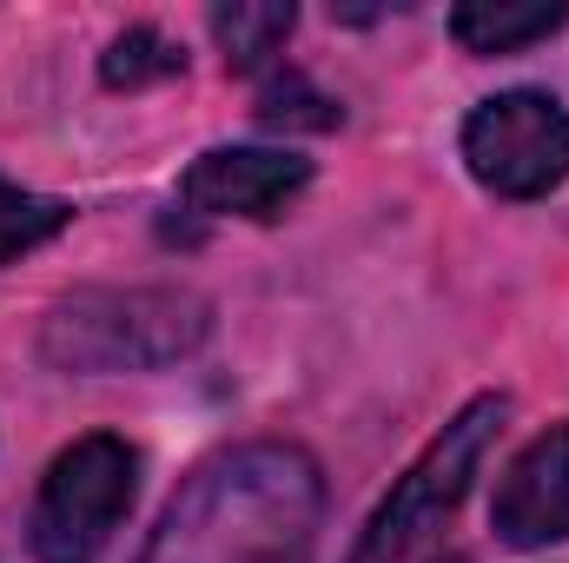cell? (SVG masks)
I'll list each match as a JSON object with an SVG mask.
<instances>
[{
	"mask_svg": "<svg viewBox=\"0 0 569 563\" xmlns=\"http://www.w3.org/2000/svg\"><path fill=\"white\" fill-rule=\"evenodd\" d=\"M318 517L325 477L311 451L259 437L219 451L172 491L140 563H311Z\"/></svg>",
	"mask_w": 569,
	"mask_h": 563,
	"instance_id": "1",
	"label": "cell"
},
{
	"mask_svg": "<svg viewBox=\"0 0 569 563\" xmlns=\"http://www.w3.org/2000/svg\"><path fill=\"white\" fill-rule=\"evenodd\" d=\"M212 305L179 285H127V292H73L53 305L40 352L60 372H159L206 345Z\"/></svg>",
	"mask_w": 569,
	"mask_h": 563,
	"instance_id": "2",
	"label": "cell"
},
{
	"mask_svg": "<svg viewBox=\"0 0 569 563\" xmlns=\"http://www.w3.org/2000/svg\"><path fill=\"white\" fill-rule=\"evenodd\" d=\"M503 412L510 405L497 392H483V398H470L457 418L443 424L425 444V457L398 477V491L378 504V517L365 524L351 563H430V544L450 524V511L463 504V491H470V477L483 464V444L497 437Z\"/></svg>",
	"mask_w": 569,
	"mask_h": 563,
	"instance_id": "3",
	"label": "cell"
},
{
	"mask_svg": "<svg viewBox=\"0 0 569 563\" xmlns=\"http://www.w3.org/2000/svg\"><path fill=\"white\" fill-rule=\"evenodd\" d=\"M133 477H140V457H133L127 437L93 431V437L67 444L47 464V484H40L33 517H27L33 557L40 563H93L113 544V531H120V517L133 504Z\"/></svg>",
	"mask_w": 569,
	"mask_h": 563,
	"instance_id": "4",
	"label": "cell"
},
{
	"mask_svg": "<svg viewBox=\"0 0 569 563\" xmlns=\"http://www.w3.org/2000/svg\"><path fill=\"white\" fill-rule=\"evenodd\" d=\"M463 166L497 199H543L569 179V113L550 93H497L463 120Z\"/></svg>",
	"mask_w": 569,
	"mask_h": 563,
	"instance_id": "5",
	"label": "cell"
},
{
	"mask_svg": "<svg viewBox=\"0 0 569 563\" xmlns=\"http://www.w3.org/2000/svg\"><path fill=\"white\" fill-rule=\"evenodd\" d=\"M311 186V159L272 146H219L186 166V206L206 219H279L284 199Z\"/></svg>",
	"mask_w": 569,
	"mask_h": 563,
	"instance_id": "6",
	"label": "cell"
},
{
	"mask_svg": "<svg viewBox=\"0 0 569 563\" xmlns=\"http://www.w3.org/2000/svg\"><path fill=\"white\" fill-rule=\"evenodd\" d=\"M490 524L517 551H537V544L569 537V424H550L543 437H530L517 451V464L497 484Z\"/></svg>",
	"mask_w": 569,
	"mask_h": 563,
	"instance_id": "7",
	"label": "cell"
},
{
	"mask_svg": "<svg viewBox=\"0 0 569 563\" xmlns=\"http://www.w3.org/2000/svg\"><path fill=\"white\" fill-rule=\"evenodd\" d=\"M563 20L569 7H557V0H463L450 13V33L470 53H517V47L550 40Z\"/></svg>",
	"mask_w": 569,
	"mask_h": 563,
	"instance_id": "8",
	"label": "cell"
},
{
	"mask_svg": "<svg viewBox=\"0 0 569 563\" xmlns=\"http://www.w3.org/2000/svg\"><path fill=\"white\" fill-rule=\"evenodd\" d=\"M291 27H298L291 0H232V7H212V33L226 47V67H239V73L272 67V53L291 40Z\"/></svg>",
	"mask_w": 569,
	"mask_h": 563,
	"instance_id": "9",
	"label": "cell"
},
{
	"mask_svg": "<svg viewBox=\"0 0 569 563\" xmlns=\"http://www.w3.org/2000/svg\"><path fill=\"white\" fill-rule=\"evenodd\" d=\"M172 73H186V53L159 33V27H127L107 53H100V80L107 87H152V80H172Z\"/></svg>",
	"mask_w": 569,
	"mask_h": 563,
	"instance_id": "10",
	"label": "cell"
},
{
	"mask_svg": "<svg viewBox=\"0 0 569 563\" xmlns=\"http://www.w3.org/2000/svg\"><path fill=\"white\" fill-rule=\"evenodd\" d=\"M67 219H73L67 199H47V192H27V186L0 179V266L20 259V253H33L40 239H53Z\"/></svg>",
	"mask_w": 569,
	"mask_h": 563,
	"instance_id": "11",
	"label": "cell"
},
{
	"mask_svg": "<svg viewBox=\"0 0 569 563\" xmlns=\"http://www.w3.org/2000/svg\"><path fill=\"white\" fill-rule=\"evenodd\" d=\"M259 120L266 127H311V134H325V127H338V107L318 87H305L298 73H284V80H272L259 93Z\"/></svg>",
	"mask_w": 569,
	"mask_h": 563,
	"instance_id": "12",
	"label": "cell"
}]
</instances>
